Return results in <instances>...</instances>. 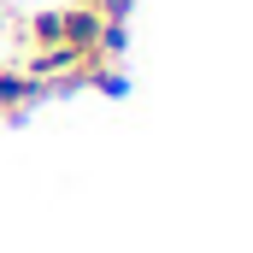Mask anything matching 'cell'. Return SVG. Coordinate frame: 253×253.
<instances>
[{
    "label": "cell",
    "mask_w": 253,
    "mask_h": 253,
    "mask_svg": "<svg viewBox=\"0 0 253 253\" xmlns=\"http://www.w3.org/2000/svg\"><path fill=\"white\" fill-rule=\"evenodd\" d=\"M42 94H53L42 77H30V71H18V65H0V118H18V112H30Z\"/></svg>",
    "instance_id": "6da1fadb"
}]
</instances>
